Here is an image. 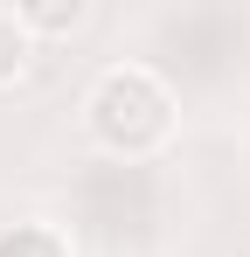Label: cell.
Listing matches in <instances>:
<instances>
[{"label": "cell", "instance_id": "1", "mask_svg": "<svg viewBox=\"0 0 250 257\" xmlns=\"http://www.w3.org/2000/svg\"><path fill=\"white\" fill-rule=\"evenodd\" d=\"M174 125H181V104H174V84L153 63H111L83 90V132L111 160H153V153H167Z\"/></svg>", "mask_w": 250, "mask_h": 257}, {"label": "cell", "instance_id": "2", "mask_svg": "<svg viewBox=\"0 0 250 257\" xmlns=\"http://www.w3.org/2000/svg\"><path fill=\"white\" fill-rule=\"evenodd\" d=\"M0 257H77L56 222H7L0 229Z\"/></svg>", "mask_w": 250, "mask_h": 257}, {"label": "cell", "instance_id": "3", "mask_svg": "<svg viewBox=\"0 0 250 257\" xmlns=\"http://www.w3.org/2000/svg\"><path fill=\"white\" fill-rule=\"evenodd\" d=\"M28 56H35V28L21 21V7H0V90L21 84Z\"/></svg>", "mask_w": 250, "mask_h": 257}]
</instances>
